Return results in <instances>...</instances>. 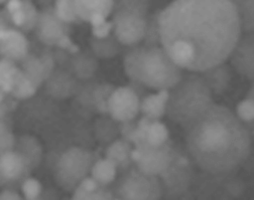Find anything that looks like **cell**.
<instances>
[{"mask_svg": "<svg viewBox=\"0 0 254 200\" xmlns=\"http://www.w3.org/2000/svg\"><path fill=\"white\" fill-rule=\"evenodd\" d=\"M73 73L80 79H87L93 75L96 70V60L87 53L74 54L70 61Z\"/></svg>", "mask_w": 254, "mask_h": 200, "instance_id": "obj_26", "label": "cell"}, {"mask_svg": "<svg viewBox=\"0 0 254 200\" xmlns=\"http://www.w3.org/2000/svg\"><path fill=\"white\" fill-rule=\"evenodd\" d=\"M14 150L21 153L35 169L42 159V147L39 141L28 134L21 135L16 138Z\"/></svg>", "mask_w": 254, "mask_h": 200, "instance_id": "obj_19", "label": "cell"}, {"mask_svg": "<svg viewBox=\"0 0 254 200\" xmlns=\"http://www.w3.org/2000/svg\"><path fill=\"white\" fill-rule=\"evenodd\" d=\"M240 15L243 30L254 29V0H231Z\"/></svg>", "mask_w": 254, "mask_h": 200, "instance_id": "obj_28", "label": "cell"}, {"mask_svg": "<svg viewBox=\"0 0 254 200\" xmlns=\"http://www.w3.org/2000/svg\"><path fill=\"white\" fill-rule=\"evenodd\" d=\"M175 148L170 140L160 146H152L146 143L141 146H135L132 150L131 157L141 170L159 175L172 161Z\"/></svg>", "mask_w": 254, "mask_h": 200, "instance_id": "obj_9", "label": "cell"}, {"mask_svg": "<svg viewBox=\"0 0 254 200\" xmlns=\"http://www.w3.org/2000/svg\"><path fill=\"white\" fill-rule=\"evenodd\" d=\"M191 158L189 153L175 148V152L169 166L158 176L160 178L163 195L174 198L183 195L190 187L193 175Z\"/></svg>", "mask_w": 254, "mask_h": 200, "instance_id": "obj_8", "label": "cell"}, {"mask_svg": "<svg viewBox=\"0 0 254 200\" xmlns=\"http://www.w3.org/2000/svg\"><path fill=\"white\" fill-rule=\"evenodd\" d=\"M23 9L26 14V22L22 27V30L29 31L34 29L38 23L39 15L35 6L29 0H23Z\"/></svg>", "mask_w": 254, "mask_h": 200, "instance_id": "obj_37", "label": "cell"}, {"mask_svg": "<svg viewBox=\"0 0 254 200\" xmlns=\"http://www.w3.org/2000/svg\"><path fill=\"white\" fill-rule=\"evenodd\" d=\"M40 60L44 69V74L46 80L49 78V76L55 71V66H56V60L54 57V54L46 51L42 53L40 56Z\"/></svg>", "mask_w": 254, "mask_h": 200, "instance_id": "obj_38", "label": "cell"}, {"mask_svg": "<svg viewBox=\"0 0 254 200\" xmlns=\"http://www.w3.org/2000/svg\"><path fill=\"white\" fill-rule=\"evenodd\" d=\"M29 43L24 34L14 28L0 29L1 57L14 62L22 61L29 53Z\"/></svg>", "mask_w": 254, "mask_h": 200, "instance_id": "obj_13", "label": "cell"}, {"mask_svg": "<svg viewBox=\"0 0 254 200\" xmlns=\"http://www.w3.org/2000/svg\"><path fill=\"white\" fill-rule=\"evenodd\" d=\"M88 199H115L112 190L107 189V186L99 185V187L89 195Z\"/></svg>", "mask_w": 254, "mask_h": 200, "instance_id": "obj_41", "label": "cell"}, {"mask_svg": "<svg viewBox=\"0 0 254 200\" xmlns=\"http://www.w3.org/2000/svg\"><path fill=\"white\" fill-rule=\"evenodd\" d=\"M121 123L122 124H121V127H120V133L122 135V138L131 142V138H132V135L134 133V130L136 128L137 123H134L133 120L124 121V122H121Z\"/></svg>", "mask_w": 254, "mask_h": 200, "instance_id": "obj_42", "label": "cell"}, {"mask_svg": "<svg viewBox=\"0 0 254 200\" xmlns=\"http://www.w3.org/2000/svg\"><path fill=\"white\" fill-rule=\"evenodd\" d=\"M0 199L1 200H7V199H10V200H19V199H22V196L14 189H10V188H6V189H3L1 194H0Z\"/></svg>", "mask_w": 254, "mask_h": 200, "instance_id": "obj_44", "label": "cell"}, {"mask_svg": "<svg viewBox=\"0 0 254 200\" xmlns=\"http://www.w3.org/2000/svg\"><path fill=\"white\" fill-rule=\"evenodd\" d=\"M23 8V0H8L6 2L5 9L10 13H14Z\"/></svg>", "mask_w": 254, "mask_h": 200, "instance_id": "obj_45", "label": "cell"}, {"mask_svg": "<svg viewBox=\"0 0 254 200\" xmlns=\"http://www.w3.org/2000/svg\"><path fill=\"white\" fill-rule=\"evenodd\" d=\"M75 10L79 19L89 21L95 13H102L106 17L114 8L113 0H74Z\"/></svg>", "mask_w": 254, "mask_h": 200, "instance_id": "obj_20", "label": "cell"}, {"mask_svg": "<svg viewBox=\"0 0 254 200\" xmlns=\"http://www.w3.org/2000/svg\"><path fill=\"white\" fill-rule=\"evenodd\" d=\"M146 0H119L113 16L114 35L125 46L143 41L147 27Z\"/></svg>", "mask_w": 254, "mask_h": 200, "instance_id": "obj_5", "label": "cell"}, {"mask_svg": "<svg viewBox=\"0 0 254 200\" xmlns=\"http://www.w3.org/2000/svg\"><path fill=\"white\" fill-rule=\"evenodd\" d=\"M151 122L152 120L144 115L139 119L131 138V142L134 146H141L147 143V132Z\"/></svg>", "mask_w": 254, "mask_h": 200, "instance_id": "obj_35", "label": "cell"}, {"mask_svg": "<svg viewBox=\"0 0 254 200\" xmlns=\"http://www.w3.org/2000/svg\"><path fill=\"white\" fill-rule=\"evenodd\" d=\"M212 93L199 73L183 74L181 80L169 90L166 114L182 127H187L214 102Z\"/></svg>", "mask_w": 254, "mask_h": 200, "instance_id": "obj_4", "label": "cell"}, {"mask_svg": "<svg viewBox=\"0 0 254 200\" xmlns=\"http://www.w3.org/2000/svg\"><path fill=\"white\" fill-rule=\"evenodd\" d=\"M89 22L92 27L100 26L106 22V16L103 15L102 13H95L90 17Z\"/></svg>", "mask_w": 254, "mask_h": 200, "instance_id": "obj_46", "label": "cell"}, {"mask_svg": "<svg viewBox=\"0 0 254 200\" xmlns=\"http://www.w3.org/2000/svg\"><path fill=\"white\" fill-rule=\"evenodd\" d=\"M37 88L38 87L31 80H29L23 72L17 80L11 95L17 100H27L35 95Z\"/></svg>", "mask_w": 254, "mask_h": 200, "instance_id": "obj_31", "label": "cell"}, {"mask_svg": "<svg viewBox=\"0 0 254 200\" xmlns=\"http://www.w3.org/2000/svg\"><path fill=\"white\" fill-rule=\"evenodd\" d=\"M20 63H21L20 68L22 69L24 74L38 88L43 84L44 81H46L44 69H43L40 58L36 57L35 55L28 54L22 61H20Z\"/></svg>", "mask_w": 254, "mask_h": 200, "instance_id": "obj_25", "label": "cell"}, {"mask_svg": "<svg viewBox=\"0 0 254 200\" xmlns=\"http://www.w3.org/2000/svg\"><path fill=\"white\" fill-rule=\"evenodd\" d=\"M11 22L14 24V26L22 29L26 22V14L23 8L11 14Z\"/></svg>", "mask_w": 254, "mask_h": 200, "instance_id": "obj_43", "label": "cell"}, {"mask_svg": "<svg viewBox=\"0 0 254 200\" xmlns=\"http://www.w3.org/2000/svg\"><path fill=\"white\" fill-rule=\"evenodd\" d=\"M131 144L133 143L124 138L116 139L107 147L105 151V157L113 161L121 172L131 167L134 163L131 157L133 150Z\"/></svg>", "mask_w": 254, "mask_h": 200, "instance_id": "obj_17", "label": "cell"}, {"mask_svg": "<svg viewBox=\"0 0 254 200\" xmlns=\"http://www.w3.org/2000/svg\"><path fill=\"white\" fill-rule=\"evenodd\" d=\"M59 49L61 50H66L67 52H69L70 54H77L79 52V48L78 46H76L75 44H73L70 40V38L65 34L64 35L60 40L59 42L57 43L56 45Z\"/></svg>", "mask_w": 254, "mask_h": 200, "instance_id": "obj_39", "label": "cell"}, {"mask_svg": "<svg viewBox=\"0 0 254 200\" xmlns=\"http://www.w3.org/2000/svg\"><path fill=\"white\" fill-rule=\"evenodd\" d=\"M228 59L239 75L254 82V29L242 31Z\"/></svg>", "mask_w": 254, "mask_h": 200, "instance_id": "obj_11", "label": "cell"}, {"mask_svg": "<svg viewBox=\"0 0 254 200\" xmlns=\"http://www.w3.org/2000/svg\"><path fill=\"white\" fill-rule=\"evenodd\" d=\"M125 75L131 82L153 90H170L182 78L183 69L163 46H130L123 58Z\"/></svg>", "mask_w": 254, "mask_h": 200, "instance_id": "obj_3", "label": "cell"}, {"mask_svg": "<svg viewBox=\"0 0 254 200\" xmlns=\"http://www.w3.org/2000/svg\"><path fill=\"white\" fill-rule=\"evenodd\" d=\"M8 0H0V2L3 4V3H5V2H7Z\"/></svg>", "mask_w": 254, "mask_h": 200, "instance_id": "obj_47", "label": "cell"}, {"mask_svg": "<svg viewBox=\"0 0 254 200\" xmlns=\"http://www.w3.org/2000/svg\"><path fill=\"white\" fill-rule=\"evenodd\" d=\"M169 140V131L160 120H152L148 132L147 143L152 146H160Z\"/></svg>", "mask_w": 254, "mask_h": 200, "instance_id": "obj_29", "label": "cell"}, {"mask_svg": "<svg viewBox=\"0 0 254 200\" xmlns=\"http://www.w3.org/2000/svg\"><path fill=\"white\" fill-rule=\"evenodd\" d=\"M117 169L116 164L105 157L94 162L90 173L99 185L108 186L115 180Z\"/></svg>", "mask_w": 254, "mask_h": 200, "instance_id": "obj_23", "label": "cell"}, {"mask_svg": "<svg viewBox=\"0 0 254 200\" xmlns=\"http://www.w3.org/2000/svg\"><path fill=\"white\" fill-rule=\"evenodd\" d=\"M169 90H161L156 94L148 95L141 100L140 111L151 120H159L166 114Z\"/></svg>", "mask_w": 254, "mask_h": 200, "instance_id": "obj_16", "label": "cell"}, {"mask_svg": "<svg viewBox=\"0 0 254 200\" xmlns=\"http://www.w3.org/2000/svg\"><path fill=\"white\" fill-rule=\"evenodd\" d=\"M159 12L155 13L154 15H152L151 17H149L147 19V27H146L145 36L143 39L144 45H147V46H160L161 45Z\"/></svg>", "mask_w": 254, "mask_h": 200, "instance_id": "obj_30", "label": "cell"}, {"mask_svg": "<svg viewBox=\"0 0 254 200\" xmlns=\"http://www.w3.org/2000/svg\"><path fill=\"white\" fill-rule=\"evenodd\" d=\"M98 187V182L92 176H86L73 190L72 199H88L89 195Z\"/></svg>", "mask_w": 254, "mask_h": 200, "instance_id": "obj_34", "label": "cell"}, {"mask_svg": "<svg viewBox=\"0 0 254 200\" xmlns=\"http://www.w3.org/2000/svg\"><path fill=\"white\" fill-rule=\"evenodd\" d=\"M21 190H22L23 196L26 199L33 200L40 197L42 192V186L37 179L28 177L21 184Z\"/></svg>", "mask_w": 254, "mask_h": 200, "instance_id": "obj_36", "label": "cell"}, {"mask_svg": "<svg viewBox=\"0 0 254 200\" xmlns=\"http://www.w3.org/2000/svg\"><path fill=\"white\" fill-rule=\"evenodd\" d=\"M23 73L22 69L17 67L15 62L1 57L0 60V91L11 94L14 86Z\"/></svg>", "mask_w": 254, "mask_h": 200, "instance_id": "obj_21", "label": "cell"}, {"mask_svg": "<svg viewBox=\"0 0 254 200\" xmlns=\"http://www.w3.org/2000/svg\"><path fill=\"white\" fill-rule=\"evenodd\" d=\"M55 13L63 22L65 23L75 22L79 19L75 10L74 0H57Z\"/></svg>", "mask_w": 254, "mask_h": 200, "instance_id": "obj_32", "label": "cell"}, {"mask_svg": "<svg viewBox=\"0 0 254 200\" xmlns=\"http://www.w3.org/2000/svg\"><path fill=\"white\" fill-rule=\"evenodd\" d=\"M75 89L74 79L63 70H55L46 80L47 92L56 99L68 98Z\"/></svg>", "mask_w": 254, "mask_h": 200, "instance_id": "obj_15", "label": "cell"}, {"mask_svg": "<svg viewBox=\"0 0 254 200\" xmlns=\"http://www.w3.org/2000/svg\"><path fill=\"white\" fill-rule=\"evenodd\" d=\"M113 29V22H105L104 24L97 26V27H92L91 32L93 37L95 38H106L109 36L111 30Z\"/></svg>", "mask_w": 254, "mask_h": 200, "instance_id": "obj_40", "label": "cell"}, {"mask_svg": "<svg viewBox=\"0 0 254 200\" xmlns=\"http://www.w3.org/2000/svg\"><path fill=\"white\" fill-rule=\"evenodd\" d=\"M16 137L11 131L10 125L4 118H0V153L14 150Z\"/></svg>", "mask_w": 254, "mask_h": 200, "instance_id": "obj_33", "label": "cell"}, {"mask_svg": "<svg viewBox=\"0 0 254 200\" xmlns=\"http://www.w3.org/2000/svg\"><path fill=\"white\" fill-rule=\"evenodd\" d=\"M33 167L18 151L10 150L0 153V183L1 187L11 183L21 184L30 177Z\"/></svg>", "mask_w": 254, "mask_h": 200, "instance_id": "obj_12", "label": "cell"}, {"mask_svg": "<svg viewBox=\"0 0 254 200\" xmlns=\"http://www.w3.org/2000/svg\"><path fill=\"white\" fill-rule=\"evenodd\" d=\"M65 22H63L54 12L45 11L39 15L36 25V34L39 40L47 46H56L59 40L65 35Z\"/></svg>", "mask_w": 254, "mask_h": 200, "instance_id": "obj_14", "label": "cell"}, {"mask_svg": "<svg viewBox=\"0 0 254 200\" xmlns=\"http://www.w3.org/2000/svg\"><path fill=\"white\" fill-rule=\"evenodd\" d=\"M141 100L130 86L116 88L108 102V114L112 119L124 122L133 120L139 113Z\"/></svg>", "mask_w": 254, "mask_h": 200, "instance_id": "obj_10", "label": "cell"}, {"mask_svg": "<svg viewBox=\"0 0 254 200\" xmlns=\"http://www.w3.org/2000/svg\"><path fill=\"white\" fill-rule=\"evenodd\" d=\"M114 87L108 84L97 85L93 88L91 101L92 105L97 111L103 114L108 113V102L109 99L114 91Z\"/></svg>", "mask_w": 254, "mask_h": 200, "instance_id": "obj_27", "label": "cell"}, {"mask_svg": "<svg viewBox=\"0 0 254 200\" xmlns=\"http://www.w3.org/2000/svg\"><path fill=\"white\" fill-rule=\"evenodd\" d=\"M119 44H121L118 39L114 36H108L106 38H95L91 40V49L93 54L102 59L114 57L120 50Z\"/></svg>", "mask_w": 254, "mask_h": 200, "instance_id": "obj_24", "label": "cell"}, {"mask_svg": "<svg viewBox=\"0 0 254 200\" xmlns=\"http://www.w3.org/2000/svg\"><path fill=\"white\" fill-rule=\"evenodd\" d=\"M184 129L187 152L207 173H228L250 153V133L236 112L224 105L213 103Z\"/></svg>", "mask_w": 254, "mask_h": 200, "instance_id": "obj_2", "label": "cell"}, {"mask_svg": "<svg viewBox=\"0 0 254 200\" xmlns=\"http://www.w3.org/2000/svg\"><path fill=\"white\" fill-rule=\"evenodd\" d=\"M236 114L246 126L252 140H254V82L245 98L237 104Z\"/></svg>", "mask_w": 254, "mask_h": 200, "instance_id": "obj_22", "label": "cell"}, {"mask_svg": "<svg viewBox=\"0 0 254 200\" xmlns=\"http://www.w3.org/2000/svg\"><path fill=\"white\" fill-rule=\"evenodd\" d=\"M113 193L119 199L155 200L163 196V189L158 175L145 172L135 164L122 172Z\"/></svg>", "mask_w": 254, "mask_h": 200, "instance_id": "obj_6", "label": "cell"}, {"mask_svg": "<svg viewBox=\"0 0 254 200\" xmlns=\"http://www.w3.org/2000/svg\"><path fill=\"white\" fill-rule=\"evenodd\" d=\"M94 164L90 151L72 147L65 150L58 159L55 168V178L64 189L74 190L84 179Z\"/></svg>", "mask_w": 254, "mask_h": 200, "instance_id": "obj_7", "label": "cell"}, {"mask_svg": "<svg viewBox=\"0 0 254 200\" xmlns=\"http://www.w3.org/2000/svg\"><path fill=\"white\" fill-rule=\"evenodd\" d=\"M161 45L183 70L225 63L242 31L231 0H174L159 12Z\"/></svg>", "mask_w": 254, "mask_h": 200, "instance_id": "obj_1", "label": "cell"}, {"mask_svg": "<svg viewBox=\"0 0 254 200\" xmlns=\"http://www.w3.org/2000/svg\"><path fill=\"white\" fill-rule=\"evenodd\" d=\"M199 75L203 78L212 95L222 94L228 87L230 81V73L225 63L211 67L205 71L199 72Z\"/></svg>", "mask_w": 254, "mask_h": 200, "instance_id": "obj_18", "label": "cell"}]
</instances>
